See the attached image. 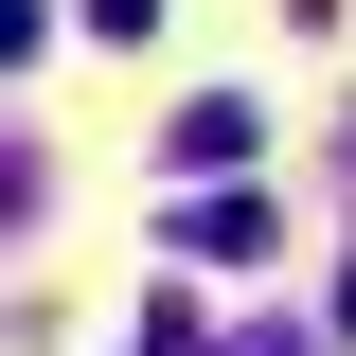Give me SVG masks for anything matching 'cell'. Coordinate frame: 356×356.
<instances>
[{"instance_id": "1", "label": "cell", "mask_w": 356, "mask_h": 356, "mask_svg": "<svg viewBox=\"0 0 356 356\" xmlns=\"http://www.w3.org/2000/svg\"><path fill=\"white\" fill-rule=\"evenodd\" d=\"M178 250H196V267H267V250H285V214H267V196H232V178H214V196L178 214Z\"/></svg>"}, {"instance_id": "2", "label": "cell", "mask_w": 356, "mask_h": 356, "mask_svg": "<svg viewBox=\"0 0 356 356\" xmlns=\"http://www.w3.org/2000/svg\"><path fill=\"white\" fill-rule=\"evenodd\" d=\"M89 36H161V0H89Z\"/></svg>"}]
</instances>
